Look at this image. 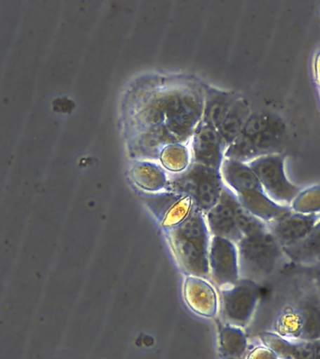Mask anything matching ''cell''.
Here are the masks:
<instances>
[{
    "label": "cell",
    "instance_id": "obj_21",
    "mask_svg": "<svg viewBox=\"0 0 320 359\" xmlns=\"http://www.w3.org/2000/svg\"><path fill=\"white\" fill-rule=\"evenodd\" d=\"M251 114L247 100L239 97L218 128L227 148L237 139Z\"/></svg>",
    "mask_w": 320,
    "mask_h": 359
},
{
    "label": "cell",
    "instance_id": "obj_12",
    "mask_svg": "<svg viewBox=\"0 0 320 359\" xmlns=\"http://www.w3.org/2000/svg\"><path fill=\"white\" fill-rule=\"evenodd\" d=\"M320 215H305L289 212L267 224L269 231L282 248L294 245L306 237L316 226Z\"/></svg>",
    "mask_w": 320,
    "mask_h": 359
},
{
    "label": "cell",
    "instance_id": "obj_23",
    "mask_svg": "<svg viewBox=\"0 0 320 359\" xmlns=\"http://www.w3.org/2000/svg\"><path fill=\"white\" fill-rule=\"evenodd\" d=\"M159 160L162 168L173 174L182 172L192 164V156L187 143L173 142L165 146Z\"/></svg>",
    "mask_w": 320,
    "mask_h": 359
},
{
    "label": "cell",
    "instance_id": "obj_31",
    "mask_svg": "<svg viewBox=\"0 0 320 359\" xmlns=\"http://www.w3.org/2000/svg\"><path fill=\"white\" fill-rule=\"evenodd\" d=\"M314 344H316V353L314 359H320V339L314 341Z\"/></svg>",
    "mask_w": 320,
    "mask_h": 359
},
{
    "label": "cell",
    "instance_id": "obj_30",
    "mask_svg": "<svg viewBox=\"0 0 320 359\" xmlns=\"http://www.w3.org/2000/svg\"><path fill=\"white\" fill-rule=\"evenodd\" d=\"M314 79L320 95V52L314 57L313 64Z\"/></svg>",
    "mask_w": 320,
    "mask_h": 359
},
{
    "label": "cell",
    "instance_id": "obj_5",
    "mask_svg": "<svg viewBox=\"0 0 320 359\" xmlns=\"http://www.w3.org/2000/svg\"><path fill=\"white\" fill-rule=\"evenodd\" d=\"M224 187L220 170L192 163L182 172L168 176L166 190L189 196L195 210L205 215L218 204Z\"/></svg>",
    "mask_w": 320,
    "mask_h": 359
},
{
    "label": "cell",
    "instance_id": "obj_26",
    "mask_svg": "<svg viewBox=\"0 0 320 359\" xmlns=\"http://www.w3.org/2000/svg\"><path fill=\"white\" fill-rule=\"evenodd\" d=\"M262 345L269 348L279 359H292V339L283 338L274 332H263L260 335Z\"/></svg>",
    "mask_w": 320,
    "mask_h": 359
},
{
    "label": "cell",
    "instance_id": "obj_7",
    "mask_svg": "<svg viewBox=\"0 0 320 359\" xmlns=\"http://www.w3.org/2000/svg\"><path fill=\"white\" fill-rule=\"evenodd\" d=\"M260 300V286L240 280L220 289V313L224 324L244 328L251 322Z\"/></svg>",
    "mask_w": 320,
    "mask_h": 359
},
{
    "label": "cell",
    "instance_id": "obj_3",
    "mask_svg": "<svg viewBox=\"0 0 320 359\" xmlns=\"http://www.w3.org/2000/svg\"><path fill=\"white\" fill-rule=\"evenodd\" d=\"M161 93L166 129L174 142H189L201 122L204 93L190 87H177Z\"/></svg>",
    "mask_w": 320,
    "mask_h": 359
},
{
    "label": "cell",
    "instance_id": "obj_25",
    "mask_svg": "<svg viewBox=\"0 0 320 359\" xmlns=\"http://www.w3.org/2000/svg\"><path fill=\"white\" fill-rule=\"evenodd\" d=\"M292 212L305 215H320V185L300 190L291 205Z\"/></svg>",
    "mask_w": 320,
    "mask_h": 359
},
{
    "label": "cell",
    "instance_id": "obj_29",
    "mask_svg": "<svg viewBox=\"0 0 320 359\" xmlns=\"http://www.w3.org/2000/svg\"><path fill=\"white\" fill-rule=\"evenodd\" d=\"M302 268H305L307 273L310 275L314 285L320 288V263L314 264V265L312 266H302Z\"/></svg>",
    "mask_w": 320,
    "mask_h": 359
},
{
    "label": "cell",
    "instance_id": "obj_1",
    "mask_svg": "<svg viewBox=\"0 0 320 359\" xmlns=\"http://www.w3.org/2000/svg\"><path fill=\"white\" fill-rule=\"evenodd\" d=\"M288 128L276 112H252L240 135L227 148L225 158L249 163L258 157L282 154Z\"/></svg>",
    "mask_w": 320,
    "mask_h": 359
},
{
    "label": "cell",
    "instance_id": "obj_14",
    "mask_svg": "<svg viewBox=\"0 0 320 359\" xmlns=\"http://www.w3.org/2000/svg\"><path fill=\"white\" fill-rule=\"evenodd\" d=\"M300 325V339H320V288L316 285L306 289L291 303Z\"/></svg>",
    "mask_w": 320,
    "mask_h": 359
},
{
    "label": "cell",
    "instance_id": "obj_6",
    "mask_svg": "<svg viewBox=\"0 0 320 359\" xmlns=\"http://www.w3.org/2000/svg\"><path fill=\"white\" fill-rule=\"evenodd\" d=\"M283 154L258 157L247 164L258 177L264 192L278 204L289 206L300 189L286 176Z\"/></svg>",
    "mask_w": 320,
    "mask_h": 359
},
{
    "label": "cell",
    "instance_id": "obj_19",
    "mask_svg": "<svg viewBox=\"0 0 320 359\" xmlns=\"http://www.w3.org/2000/svg\"><path fill=\"white\" fill-rule=\"evenodd\" d=\"M220 173L225 185L236 195L262 188L258 177L247 163L225 158L221 165Z\"/></svg>",
    "mask_w": 320,
    "mask_h": 359
},
{
    "label": "cell",
    "instance_id": "obj_8",
    "mask_svg": "<svg viewBox=\"0 0 320 359\" xmlns=\"http://www.w3.org/2000/svg\"><path fill=\"white\" fill-rule=\"evenodd\" d=\"M139 195L164 230L178 226L195 209L189 196L173 191L148 193L139 190Z\"/></svg>",
    "mask_w": 320,
    "mask_h": 359
},
{
    "label": "cell",
    "instance_id": "obj_18",
    "mask_svg": "<svg viewBox=\"0 0 320 359\" xmlns=\"http://www.w3.org/2000/svg\"><path fill=\"white\" fill-rule=\"evenodd\" d=\"M174 140L168 134L165 126H154L145 129L138 135L131 151L137 160L159 159V154L163 148L170 143H173Z\"/></svg>",
    "mask_w": 320,
    "mask_h": 359
},
{
    "label": "cell",
    "instance_id": "obj_20",
    "mask_svg": "<svg viewBox=\"0 0 320 359\" xmlns=\"http://www.w3.org/2000/svg\"><path fill=\"white\" fill-rule=\"evenodd\" d=\"M291 262L302 266L320 263V219L316 226L300 243L283 248Z\"/></svg>",
    "mask_w": 320,
    "mask_h": 359
},
{
    "label": "cell",
    "instance_id": "obj_16",
    "mask_svg": "<svg viewBox=\"0 0 320 359\" xmlns=\"http://www.w3.org/2000/svg\"><path fill=\"white\" fill-rule=\"evenodd\" d=\"M129 175L135 187L148 193L167 189L170 176L161 165L151 160H136L131 165Z\"/></svg>",
    "mask_w": 320,
    "mask_h": 359
},
{
    "label": "cell",
    "instance_id": "obj_2",
    "mask_svg": "<svg viewBox=\"0 0 320 359\" xmlns=\"http://www.w3.org/2000/svg\"><path fill=\"white\" fill-rule=\"evenodd\" d=\"M165 233L174 257L185 273L202 278L209 276L212 236L204 213L194 209L184 222L166 229Z\"/></svg>",
    "mask_w": 320,
    "mask_h": 359
},
{
    "label": "cell",
    "instance_id": "obj_24",
    "mask_svg": "<svg viewBox=\"0 0 320 359\" xmlns=\"http://www.w3.org/2000/svg\"><path fill=\"white\" fill-rule=\"evenodd\" d=\"M138 130L142 132L145 129L164 125L165 114L163 106L162 93L154 95L149 100L145 108L139 111L136 117Z\"/></svg>",
    "mask_w": 320,
    "mask_h": 359
},
{
    "label": "cell",
    "instance_id": "obj_22",
    "mask_svg": "<svg viewBox=\"0 0 320 359\" xmlns=\"http://www.w3.org/2000/svg\"><path fill=\"white\" fill-rule=\"evenodd\" d=\"M248 341L243 328L224 324L219 331V349L227 359H241L246 355Z\"/></svg>",
    "mask_w": 320,
    "mask_h": 359
},
{
    "label": "cell",
    "instance_id": "obj_27",
    "mask_svg": "<svg viewBox=\"0 0 320 359\" xmlns=\"http://www.w3.org/2000/svg\"><path fill=\"white\" fill-rule=\"evenodd\" d=\"M292 359H314L316 353L314 341L292 339Z\"/></svg>",
    "mask_w": 320,
    "mask_h": 359
},
{
    "label": "cell",
    "instance_id": "obj_15",
    "mask_svg": "<svg viewBox=\"0 0 320 359\" xmlns=\"http://www.w3.org/2000/svg\"><path fill=\"white\" fill-rule=\"evenodd\" d=\"M236 196L247 212L265 224L271 223L281 216L291 212V207L278 204L272 201L264 192L263 188L246 191Z\"/></svg>",
    "mask_w": 320,
    "mask_h": 359
},
{
    "label": "cell",
    "instance_id": "obj_9",
    "mask_svg": "<svg viewBox=\"0 0 320 359\" xmlns=\"http://www.w3.org/2000/svg\"><path fill=\"white\" fill-rule=\"evenodd\" d=\"M209 269V276L220 289L238 283L241 278L237 244L227 238L212 237Z\"/></svg>",
    "mask_w": 320,
    "mask_h": 359
},
{
    "label": "cell",
    "instance_id": "obj_11",
    "mask_svg": "<svg viewBox=\"0 0 320 359\" xmlns=\"http://www.w3.org/2000/svg\"><path fill=\"white\" fill-rule=\"evenodd\" d=\"M182 296L190 310L206 318L219 311V299L215 287L205 278L187 275L182 283Z\"/></svg>",
    "mask_w": 320,
    "mask_h": 359
},
{
    "label": "cell",
    "instance_id": "obj_4",
    "mask_svg": "<svg viewBox=\"0 0 320 359\" xmlns=\"http://www.w3.org/2000/svg\"><path fill=\"white\" fill-rule=\"evenodd\" d=\"M237 249L241 280L258 285L274 273L285 255L269 229L246 236L237 243Z\"/></svg>",
    "mask_w": 320,
    "mask_h": 359
},
{
    "label": "cell",
    "instance_id": "obj_13",
    "mask_svg": "<svg viewBox=\"0 0 320 359\" xmlns=\"http://www.w3.org/2000/svg\"><path fill=\"white\" fill-rule=\"evenodd\" d=\"M230 189L225 185L218 204L205 213L208 229L212 237L227 238L237 244L244 238L230 204Z\"/></svg>",
    "mask_w": 320,
    "mask_h": 359
},
{
    "label": "cell",
    "instance_id": "obj_28",
    "mask_svg": "<svg viewBox=\"0 0 320 359\" xmlns=\"http://www.w3.org/2000/svg\"><path fill=\"white\" fill-rule=\"evenodd\" d=\"M246 359H279L269 348L260 345L247 353Z\"/></svg>",
    "mask_w": 320,
    "mask_h": 359
},
{
    "label": "cell",
    "instance_id": "obj_10",
    "mask_svg": "<svg viewBox=\"0 0 320 359\" xmlns=\"http://www.w3.org/2000/svg\"><path fill=\"white\" fill-rule=\"evenodd\" d=\"M190 140L192 163L220 170L227 146L218 129L201 122Z\"/></svg>",
    "mask_w": 320,
    "mask_h": 359
},
{
    "label": "cell",
    "instance_id": "obj_17",
    "mask_svg": "<svg viewBox=\"0 0 320 359\" xmlns=\"http://www.w3.org/2000/svg\"><path fill=\"white\" fill-rule=\"evenodd\" d=\"M204 89L201 123L218 129L239 95L233 92L223 91L211 86H205Z\"/></svg>",
    "mask_w": 320,
    "mask_h": 359
}]
</instances>
